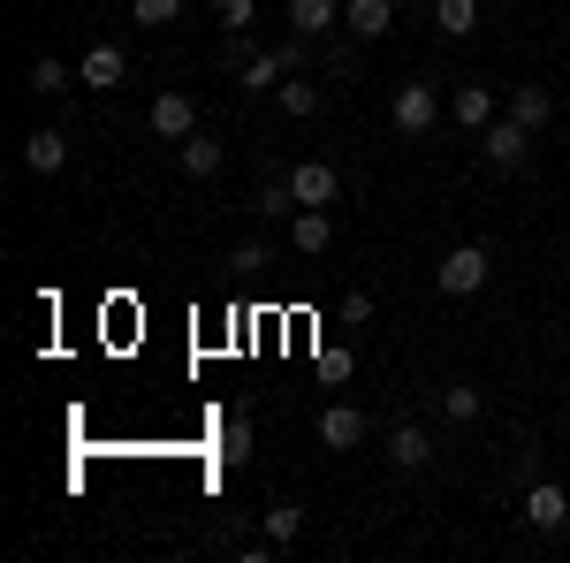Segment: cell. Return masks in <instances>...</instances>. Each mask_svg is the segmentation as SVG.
I'll return each mask as SVG.
<instances>
[{
  "mask_svg": "<svg viewBox=\"0 0 570 563\" xmlns=\"http://www.w3.org/2000/svg\"><path fill=\"white\" fill-rule=\"evenodd\" d=\"M441 404V419H449V427H472V419H480L487 404H480V389H472V381H449V389L434 396Z\"/></svg>",
  "mask_w": 570,
  "mask_h": 563,
  "instance_id": "cell-21",
  "label": "cell"
},
{
  "mask_svg": "<svg viewBox=\"0 0 570 563\" xmlns=\"http://www.w3.org/2000/svg\"><path fill=\"white\" fill-rule=\"evenodd\" d=\"M130 16L145 31H168V23H183V0H130Z\"/></svg>",
  "mask_w": 570,
  "mask_h": 563,
  "instance_id": "cell-24",
  "label": "cell"
},
{
  "mask_svg": "<svg viewBox=\"0 0 570 563\" xmlns=\"http://www.w3.org/2000/svg\"><path fill=\"white\" fill-rule=\"evenodd\" d=\"M472 145H480V161H487V168H502V175H518V168L532 161V130L518 123V115H494V123H487V130L472 137Z\"/></svg>",
  "mask_w": 570,
  "mask_h": 563,
  "instance_id": "cell-2",
  "label": "cell"
},
{
  "mask_svg": "<svg viewBox=\"0 0 570 563\" xmlns=\"http://www.w3.org/2000/svg\"><path fill=\"white\" fill-rule=\"evenodd\" d=\"M214 16H220V31H228V39H244V31H252V16H259V0H214Z\"/></svg>",
  "mask_w": 570,
  "mask_h": 563,
  "instance_id": "cell-25",
  "label": "cell"
},
{
  "mask_svg": "<svg viewBox=\"0 0 570 563\" xmlns=\"http://www.w3.org/2000/svg\"><path fill=\"white\" fill-rule=\"evenodd\" d=\"M259 533L274 541V549H289V541L305 533V503H289V495H274V503L259 511Z\"/></svg>",
  "mask_w": 570,
  "mask_h": 563,
  "instance_id": "cell-18",
  "label": "cell"
},
{
  "mask_svg": "<svg viewBox=\"0 0 570 563\" xmlns=\"http://www.w3.org/2000/svg\"><path fill=\"white\" fill-rule=\"evenodd\" d=\"M122 77H130V54H122V46H85V61H77V85H91V91H115L122 85Z\"/></svg>",
  "mask_w": 570,
  "mask_h": 563,
  "instance_id": "cell-8",
  "label": "cell"
},
{
  "mask_svg": "<svg viewBox=\"0 0 570 563\" xmlns=\"http://www.w3.org/2000/svg\"><path fill=\"white\" fill-rule=\"evenodd\" d=\"M289 198H297V206H335V198H343V168H335V161H297V168H289Z\"/></svg>",
  "mask_w": 570,
  "mask_h": 563,
  "instance_id": "cell-5",
  "label": "cell"
},
{
  "mask_svg": "<svg viewBox=\"0 0 570 563\" xmlns=\"http://www.w3.org/2000/svg\"><path fill=\"white\" fill-rule=\"evenodd\" d=\"M502 115H518L525 130H548V123H556V91H548V85H510Z\"/></svg>",
  "mask_w": 570,
  "mask_h": 563,
  "instance_id": "cell-12",
  "label": "cell"
},
{
  "mask_svg": "<svg viewBox=\"0 0 570 563\" xmlns=\"http://www.w3.org/2000/svg\"><path fill=\"white\" fill-rule=\"evenodd\" d=\"M176 161H183V175H198V183H206V175H220V161H228V145H220L214 130H190L176 145Z\"/></svg>",
  "mask_w": 570,
  "mask_h": 563,
  "instance_id": "cell-13",
  "label": "cell"
},
{
  "mask_svg": "<svg viewBox=\"0 0 570 563\" xmlns=\"http://www.w3.org/2000/svg\"><path fill=\"white\" fill-rule=\"evenodd\" d=\"M389 465H395V473H426V465H434V434L403 419V427L389 434Z\"/></svg>",
  "mask_w": 570,
  "mask_h": 563,
  "instance_id": "cell-11",
  "label": "cell"
},
{
  "mask_svg": "<svg viewBox=\"0 0 570 563\" xmlns=\"http://www.w3.org/2000/svg\"><path fill=\"white\" fill-rule=\"evenodd\" d=\"M343 23V0H289V31L297 39H327Z\"/></svg>",
  "mask_w": 570,
  "mask_h": 563,
  "instance_id": "cell-15",
  "label": "cell"
},
{
  "mask_svg": "<svg viewBox=\"0 0 570 563\" xmlns=\"http://www.w3.org/2000/svg\"><path fill=\"white\" fill-rule=\"evenodd\" d=\"M434 31L441 39H472L480 31V0H434Z\"/></svg>",
  "mask_w": 570,
  "mask_h": 563,
  "instance_id": "cell-20",
  "label": "cell"
},
{
  "mask_svg": "<svg viewBox=\"0 0 570 563\" xmlns=\"http://www.w3.org/2000/svg\"><path fill=\"white\" fill-rule=\"evenodd\" d=\"M69 85H77V69H69V61H53V54L31 61V91H39V99H61Z\"/></svg>",
  "mask_w": 570,
  "mask_h": 563,
  "instance_id": "cell-22",
  "label": "cell"
},
{
  "mask_svg": "<svg viewBox=\"0 0 570 563\" xmlns=\"http://www.w3.org/2000/svg\"><path fill=\"white\" fill-rule=\"evenodd\" d=\"M228 54H236V77L228 85L236 91H252V99H266V91H282V77H289V61H282V46H244V39H228Z\"/></svg>",
  "mask_w": 570,
  "mask_h": 563,
  "instance_id": "cell-4",
  "label": "cell"
},
{
  "mask_svg": "<svg viewBox=\"0 0 570 563\" xmlns=\"http://www.w3.org/2000/svg\"><path fill=\"white\" fill-rule=\"evenodd\" d=\"M320 373H327V381H343V373H351V350L327 343V350H320Z\"/></svg>",
  "mask_w": 570,
  "mask_h": 563,
  "instance_id": "cell-29",
  "label": "cell"
},
{
  "mask_svg": "<svg viewBox=\"0 0 570 563\" xmlns=\"http://www.w3.org/2000/svg\"><path fill=\"white\" fill-rule=\"evenodd\" d=\"M252 214H266V221H289V214H297V198H289V175H274V183H259Z\"/></svg>",
  "mask_w": 570,
  "mask_h": 563,
  "instance_id": "cell-23",
  "label": "cell"
},
{
  "mask_svg": "<svg viewBox=\"0 0 570 563\" xmlns=\"http://www.w3.org/2000/svg\"><path fill=\"white\" fill-rule=\"evenodd\" d=\"M220 457H228V465L252 457V419H228V427H220Z\"/></svg>",
  "mask_w": 570,
  "mask_h": 563,
  "instance_id": "cell-27",
  "label": "cell"
},
{
  "mask_svg": "<svg viewBox=\"0 0 570 563\" xmlns=\"http://www.w3.org/2000/svg\"><path fill=\"white\" fill-rule=\"evenodd\" d=\"M343 320L365 328V320H373V290H343Z\"/></svg>",
  "mask_w": 570,
  "mask_h": 563,
  "instance_id": "cell-28",
  "label": "cell"
},
{
  "mask_svg": "<svg viewBox=\"0 0 570 563\" xmlns=\"http://www.w3.org/2000/svg\"><path fill=\"white\" fill-rule=\"evenodd\" d=\"M449 115H456V130H464V137H480L487 123L502 115V99H494L487 85H456V91H449Z\"/></svg>",
  "mask_w": 570,
  "mask_h": 563,
  "instance_id": "cell-9",
  "label": "cell"
},
{
  "mask_svg": "<svg viewBox=\"0 0 570 563\" xmlns=\"http://www.w3.org/2000/svg\"><path fill=\"white\" fill-rule=\"evenodd\" d=\"M23 168H31V175H61V168H69V137H61V130H31V137H23Z\"/></svg>",
  "mask_w": 570,
  "mask_h": 563,
  "instance_id": "cell-16",
  "label": "cell"
},
{
  "mask_svg": "<svg viewBox=\"0 0 570 563\" xmlns=\"http://www.w3.org/2000/svg\"><path fill=\"white\" fill-rule=\"evenodd\" d=\"M525 525L532 533H563L570 525V495L556 479H525Z\"/></svg>",
  "mask_w": 570,
  "mask_h": 563,
  "instance_id": "cell-6",
  "label": "cell"
},
{
  "mask_svg": "<svg viewBox=\"0 0 570 563\" xmlns=\"http://www.w3.org/2000/svg\"><path fill=\"white\" fill-rule=\"evenodd\" d=\"M228 266H236V274H266V266H274V244H259V236H244V244L228 252Z\"/></svg>",
  "mask_w": 570,
  "mask_h": 563,
  "instance_id": "cell-26",
  "label": "cell"
},
{
  "mask_svg": "<svg viewBox=\"0 0 570 563\" xmlns=\"http://www.w3.org/2000/svg\"><path fill=\"white\" fill-rule=\"evenodd\" d=\"M145 123H153V137H168V145H183V137L198 130V99H190V91H160Z\"/></svg>",
  "mask_w": 570,
  "mask_h": 563,
  "instance_id": "cell-7",
  "label": "cell"
},
{
  "mask_svg": "<svg viewBox=\"0 0 570 563\" xmlns=\"http://www.w3.org/2000/svg\"><path fill=\"white\" fill-rule=\"evenodd\" d=\"M327 244H335V221H327V206H297V214H289V252L320 260Z\"/></svg>",
  "mask_w": 570,
  "mask_h": 563,
  "instance_id": "cell-10",
  "label": "cell"
},
{
  "mask_svg": "<svg viewBox=\"0 0 570 563\" xmlns=\"http://www.w3.org/2000/svg\"><path fill=\"white\" fill-rule=\"evenodd\" d=\"M487 274H494V260H487V244H449L434 266V290L441 298H480Z\"/></svg>",
  "mask_w": 570,
  "mask_h": 563,
  "instance_id": "cell-1",
  "label": "cell"
},
{
  "mask_svg": "<svg viewBox=\"0 0 570 563\" xmlns=\"http://www.w3.org/2000/svg\"><path fill=\"white\" fill-rule=\"evenodd\" d=\"M343 23H351V39H389L395 0H343Z\"/></svg>",
  "mask_w": 570,
  "mask_h": 563,
  "instance_id": "cell-17",
  "label": "cell"
},
{
  "mask_svg": "<svg viewBox=\"0 0 570 563\" xmlns=\"http://www.w3.org/2000/svg\"><path fill=\"white\" fill-rule=\"evenodd\" d=\"M274 107H282L289 123H312V115L327 107V91H320V85H305V77H282V91H274Z\"/></svg>",
  "mask_w": 570,
  "mask_h": 563,
  "instance_id": "cell-19",
  "label": "cell"
},
{
  "mask_svg": "<svg viewBox=\"0 0 570 563\" xmlns=\"http://www.w3.org/2000/svg\"><path fill=\"white\" fill-rule=\"evenodd\" d=\"M389 123H395L403 137H426V130L441 123V85H434V77H411V85H395Z\"/></svg>",
  "mask_w": 570,
  "mask_h": 563,
  "instance_id": "cell-3",
  "label": "cell"
},
{
  "mask_svg": "<svg viewBox=\"0 0 570 563\" xmlns=\"http://www.w3.org/2000/svg\"><path fill=\"white\" fill-rule=\"evenodd\" d=\"M320 441H327V449H357V441H365V411H357V404H327V411H320Z\"/></svg>",
  "mask_w": 570,
  "mask_h": 563,
  "instance_id": "cell-14",
  "label": "cell"
}]
</instances>
